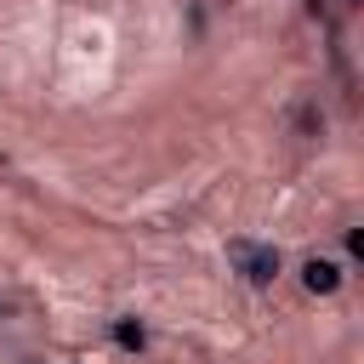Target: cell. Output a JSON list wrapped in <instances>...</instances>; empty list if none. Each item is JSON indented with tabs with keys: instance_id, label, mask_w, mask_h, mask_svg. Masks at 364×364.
Returning a JSON list of instances; mask_svg holds the SVG:
<instances>
[{
	"instance_id": "6da1fadb",
	"label": "cell",
	"mask_w": 364,
	"mask_h": 364,
	"mask_svg": "<svg viewBox=\"0 0 364 364\" xmlns=\"http://www.w3.org/2000/svg\"><path fill=\"white\" fill-rule=\"evenodd\" d=\"M228 262L250 279V284H273L279 279V250L273 245H256V239H233L228 245Z\"/></svg>"
},
{
	"instance_id": "7a4b0ae2",
	"label": "cell",
	"mask_w": 364,
	"mask_h": 364,
	"mask_svg": "<svg viewBox=\"0 0 364 364\" xmlns=\"http://www.w3.org/2000/svg\"><path fill=\"white\" fill-rule=\"evenodd\" d=\"M301 284H307L313 296H330V290L341 284V267H336V262H324V256H313V262L301 267Z\"/></svg>"
},
{
	"instance_id": "3957f363",
	"label": "cell",
	"mask_w": 364,
	"mask_h": 364,
	"mask_svg": "<svg viewBox=\"0 0 364 364\" xmlns=\"http://www.w3.org/2000/svg\"><path fill=\"white\" fill-rule=\"evenodd\" d=\"M114 341H119L125 353H142V341H148V330H142L136 318H114Z\"/></svg>"
}]
</instances>
